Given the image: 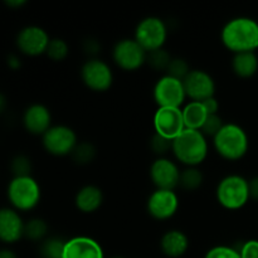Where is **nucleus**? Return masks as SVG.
<instances>
[{"instance_id":"39448f33","label":"nucleus","mask_w":258,"mask_h":258,"mask_svg":"<svg viewBox=\"0 0 258 258\" xmlns=\"http://www.w3.org/2000/svg\"><path fill=\"white\" fill-rule=\"evenodd\" d=\"M216 198L222 208L239 211L251 201L248 180L238 174L224 176L216 188Z\"/></svg>"},{"instance_id":"b1692460","label":"nucleus","mask_w":258,"mask_h":258,"mask_svg":"<svg viewBox=\"0 0 258 258\" xmlns=\"http://www.w3.org/2000/svg\"><path fill=\"white\" fill-rule=\"evenodd\" d=\"M49 227L43 218H30L25 222L24 237L32 242H40L42 243L45 238H48Z\"/></svg>"},{"instance_id":"cd10ccee","label":"nucleus","mask_w":258,"mask_h":258,"mask_svg":"<svg viewBox=\"0 0 258 258\" xmlns=\"http://www.w3.org/2000/svg\"><path fill=\"white\" fill-rule=\"evenodd\" d=\"M171 59H173V55H171L165 48H161V49L148 53V59H146V63H148L153 70L165 71L166 72Z\"/></svg>"},{"instance_id":"a878e982","label":"nucleus","mask_w":258,"mask_h":258,"mask_svg":"<svg viewBox=\"0 0 258 258\" xmlns=\"http://www.w3.org/2000/svg\"><path fill=\"white\" fill-rule=\"evenodd\" d=\"M66 241L58 237H48L40 243V256L42 258H63Z\"/></svg>"},{"instance_id":"4c0bfd02","label":"nucleus","mask_w":258,"mask_h":258,"mask_svg":"<svg viewBox=\"0 0 258 258\" xmlns=\"http://www.w3.org/2000/svg\"><path fill=\"white\" fill-rule=\"evenodd\" d=\"M8 66H9L12 70H18V68L20 67V59L14 54L9 55V57H8Z\"/></svg>"},{"instance_id":"4468645a","label":"nucleus","mask_w":258,"mask_h":258,"mask_svg":"<svg viewBox=\"0 0 258 258\" xmlns=\"http://www.w3.org/2000/svg\"><path fill=\"white\" fill-rule=\"evenodd\" d=\"M183 85L186 98L194 102H203L216 95V81L207 71L191 70Z\"/></svg>"},{"instance_id":"a211bd4d","label":"nucleus","mask_w":258,"mask_h":258,"mask_svg":"<svg viewBox=\"0 0 258 258\" xmlns=\"http://www.w3.org/2000/svg\"><path fill=\"white\" fill-rule=\"evenodd\" d=\"M63 258H105V253L96 239L77 236L66 241Z\"/></svg>"},{"instance_id":"2eb2a0df","label":"nucleus","mask_w":258,"mask_h":258,"mask_svg":"<svg viewBox=\"0 0 258 258\" xmlns=\"http://www.w3.org/2000/svg\"><path fill=\"white\" fill-rule=\"evenodd\" d=\"M153 125L155 134L174 140L185 130L181 108L158 107L154 113Z\"/></svg>"},{"instance_id":"bb28decb","label":"nucleus","mask_w":258,"mask_h":258,"mask_svg":"<svg viewBox=\"0 0 258 258\" xmlns=\"http://www.w3.org/2000/svg\"><path fill=\"white\" fill-rule=\"evenodd\" d=\"M70 54V45L62 38H52L48 44L45 55L53 62H62Z\"/></svg>"},{"instance_id":"ddd939ff","label":"nucleus","mask_w":258,"mask_h":258,"mask_svg":"<svg viewBox=\"0 0 258 258\" xmlns=\"http://www.w3.org/2000/svg\"><path fill=\"white\" fill-rule=\"evenodd\" d=\"M180 173L181 170L179 169L176 161L166 156L156 158L149 169L151 183L156 189H164V190H175L176 188H179Z\"/></svg>"},{"instance_id":"ea45409f","label":"nucleus","mask_w":258,"mask_h":258,"mask_svg":"<svg viewBox=\"0 0 258 258\" xmlns=\"http://www.w3.org/2000/svg\"><path fill=\"white\" fill-rule=\"evenodd\" d=\"M5 4H7L8 7L17 9V8H20L23 7V5L27 4V2H24V0H8V2H5Z\"/></svg>"},{"instance_id":"e433bc0d","label":"nucleus","mask_w":258,"mask_h":258,"mask_svg":"<svg viewBox=\"0 0 258 258\" xmlns=\"http://www.w3.org/2000/svg\"><path fill=\"white\" fill-rule=\"evenodd\" d=\"M249 184V197L252 201L258 202V176H254L251 180H248Z\"/></svg>"},{"instance_id":"a19ab883","label":"nucleus","mask_w":258,"mask_h":258,"mask_svg":"<svg viewBox=\"0 0 258 258\" xmlns=\"http://www.w3.org/2000/svg\"><path fill=\"white\" fill-rule=\"evenodd\" d=\"M5 108H7V98H5V96L0 92V115L4 112Z\"/></svg>"},{"instance_id":"f8f14e48","label":"nucleus","mask_w":258,"mask_h":258,"mask_svg":"<svg viewBox=\"0 0 258 258\" xmlns=\"http://www.w3.org/2000/svg\"><path fill=\"white\" fill-rule=\"evenodd\" d=\"M50 39L47 30L38 25H27L19 30L15 44L20 53L28 57H38L45 54Z\"/></svg>"},{"instance_id":"c85d7f7f","label":"nucleus","mask_w":258,"mask_h":258,"mask_svg":"<svg viewBox=\"0 0 258 258\" xmlns=\"http://www.w3.org/2000/svg\"><path fill=\"white\" fill-rule=\"evenodd\" d=\"M32 161L27 155H17L10 161V170L14 176H30L32 175Z\"/></svg>"},{"instance_id":"2f4dec72","label":"nucleus","mask_w":258,"mask_h":258,"mask_svg":"<svg viewBox=\"0 0 258 258\" xmlns=\"http://www.w3.org/2000/svg\"><path fill=\"white\" fill-rule=\"evenodd\" d=\"M224 126L223 118L218 115H208L207 120L204 121L203 126L201 128V133L203 134L206 138L213 139L217 134L221 131V128Z\"/></svg>"},{"instance_id":"dca6fc26","label":"nucleus","mask_w":258,"mask_h":258,"mask_svg":"<svg viewBox=\"0 0 258 258\" xmlns=\"http://www.w3.org/2000/svg\"><path fill=\"white\" fill-rule=\"evenodd\" d=\"M23 126L29 134L43 136L52 127V113L43 103H33L23 113Z\"/></svg>"},{"instance_id":"1a4fd4ad","label":"nucleus","mask_w":258,"mask_h":258,"mask_svg":"<svg viewBox=\"0 0 258 258\" xmlns=\"http://www.w3.org/2000/svg\"><path fill=\"white\" fill-rule=\"evenodd\" d=\"M80 143L77 134L67 125H53L42 136V145L48 154L53 156L72 155L73 150Z\"/></svg>"},{"instance_id":"9b49d317","label":"nucleus","mask_w":258,"mask_h":258,"mask_svg":"<svg viewBox=\"0 0 258 258\" xmlns=\"http://www.w3.org/2000/svg\"><path fill=\"white\" fill-rule=\"evenodd\" d=\"M180 201L175 190H164L155 189L149 196L146 202V211L149 216L159 222L169 221L179 211Z\"/></svg>"},{"instance_id":"aec40b11","label":"nucleus","mask_w":258,"mask_h":258,"mask_svg":"<svg viewBox=\"0 0 258 258\" xmlns=\"http://www.w3.org/2000/svg\"><path fill=\"white\" fill-rule=\"evenodd\" d=\"M103 201L105 197L102 189L93 184H87L76 193L75 206L81 213L92 214L102 207Z\"/></svg>"},{"instance_id":"c756f323","label":"nucleus","mask_w":258,"mask_h":258,"mask_svg":"<svg viewBox=\"0 0 258 258\" xmlns=\"http://www.w3.org/2000/svg\"><path fill=\"white\" fill-rule=\"evenodd\" d=\"M190 71L191 68H190V64L188 63V60L180 57H173V59H171L165 75H169L171 76V77L183 81L184 78L189 75Z\"/></svg>"},{"instance_id":"f3484780","label":"nucleus","mask_w":258,"mask_h":258,"mask_svg":"<svg viewBox=\"0 0 258 258\" xmlns=\"http://www.w3.org/2000/svg\"><path fill=\"white\" fill-rule=\"evenodd\" d=\"M25 222L18 211L13 208H0V242L13 244L24 237Z\"/></svg>"},{"instance_id":"58836bf2","label":"nucleus","mask_w":258,"mask_h":258,"mask_svg":"<svg viewBox=\"0 0 258 258\" xmlns=\"http://www.w3.org/2000/svg\"><path fill=\"white\" fill-rule=\"evenodd\" d=\"M0 258H18L14 251L9 248H2L0 249Z\"/></svg>"},{"instance_id":"412c9836","label":"nucleus","mask_w":258,"mask_h":258,"mask_svg":"<svg viewBox=\"0 0 258 258\" xmlns=\"http://www.w3.org/2000/svg\"><path fill=\"white\" fill-rule=\"evenodd\" d=\"M232 71L238 78L253 77L258 71V57L254 52H244L233 54L232 58Z\"/></svg>"},{"instance_id":"0eeeda50","label":"nucleus","mask_w":258,"mask_h":258,"mask_svg":"<svg viewBox=\"0 0 258 258\" xmlns=\"http://www.w3.org/2000/svg\"><path fill=\"white\" fill-rule=\"evenodd\" d=\"M83 85L93 92H106L112 87L113 72L107 62L100 58H90L80 71Z\"/></svg>"},{"instance_id":"72a5a7b5","label":"nucleus","mask_w":258,"mask_h":258,"mask_svg":"<svg viewBox=\"0 0 258 258\" xmlns=\"http://www.w3.org/2000/svg\"><path fill=\"white\" fill-rule=\"evenodd\" d=\"M237 249L241 258H258V239H248Z\"/></svg>"},{"instance_id":"7c9ffc66","label":"nucleus","mask_w":258,"mask_h":258,"mask_svg":"<svg viewBox=\"0 0 258 258\" xmlns=\"http://www.w3.org/2000/svg\"><path fill=\"white\" fill-rule=\"evenodd\" d=\"M171 145L173 140L164 138L159 134L154 133V135L150 139V149L158 158H164L168 153H171Z\"/></svg>"},{"instance_id":"7ed1b4c3","label":"nucleus","mask_w":258,"mask_h":258,"mask_svg":"<svg viewBox=\"0 0 258 258\" xmlns=\"http://www.w3.org/2000/svg\"><path fill=\"white\" fill-rule=\"evenodd\" d=\"M213 148L224 160L238 161L248 153V135L246 130L237 123H224L221 131L213 138Z\"/></svg>"},{"instance_id":"c9c22d12","label":"nucleus","mask_w":258,"mask_h":258,"mask_svg":"<svg viewBox=\"0 0 258 258\" xmlns=\"http://www.w3.org/2000/svg\"><path fill=\"white\" fill-rule=\"evenodd\" d=\"M202 103H203L204 108H206V111L208 115H218L219 113V102H218V100L216 98V96H214V97L208 98V100L203 101Z\"/></svg>"},{"instance_id":"5701e85b","label":"nucleus","mask_w":258,"mask_h":258,"mask_svg":"<svg viewBox=\"0 0 258 258\" xmlns=\"http://www.w3.org/2000/svg\"><path fill=\"white\" fill-rule=\"evenodd\" d=\"M204 175L201 169L197 166H190L181 170L179 188L184 191H197L203 185Z\"/></svg>"},{"instance_id":"6ab92c4d","label":"nucleus","mask_w":258,"mask_h":258,"mask_svg":"<svg viewBox=\"0 0 258 258\" xmlns=\"http://www.w3.org/2000/svg\"><path fill=\"white\" fill-rule=\"evenodd\" d=\"M160 251L168 258H180L188 252L190 242L180 229H169L160 238Z\"/></svg>"},{"instance_id":"f257e3e1","label":"nucleus","mask_w":258,"mask_h":258,"mask_svg":"<svg viewBox=\"0 0 258 258\" xmlns=\"http://www.w3.org/2000/svg\"><path fill=\"white\" fill-rule=\"evenodd\" d=\"M221 42L233 54L254 52L258 48V22L247 17L228 20L221 30Z\"/></svg>"},{"instance_id":"79ce46f5","label":"nucleus","mask_w":258,"mask_h":258,"mask_svg":"<svg viewBox=\"0 0 258 258\" xmlns=\"http://www.w3.org/2000/svg\"><path fill=\"white\" fill-rule=\"evenodd\" d=\"M112 258H123V257H112Z\"/></svg>"},{"instance_id":"4be33fe9","label":"nucleus","mask_w":258,"mask_h":258,"mask_svg":"<svg viewBox=\"0 0 258 258\" xmlns=\"http://www.w3.org/2000/svg\"><path fill=\"white\" fill-rule=\"evenodd\" d=\"M181 112H183L185 128H190V130L201 131L204 121L208 117V113H207L203 103L194 102V101H189V102L181 108Z\"/></svg>"},{"instance_id":"423d86ee","label":"nucleus","mask_w":258,"mask_h":258,"mask_svg":"<svg viewBox=\"0 0 258 258\" xmlns=\"http://www.w3.org/2000/svg\"><path fill=\"white\" fill-rule=\"evenodd\" d=\"M168 34V25L161 18L146 17L136 25L134 39L146 50V53H151L164 48Z\"/></svg>"},{"instance_id":"393cba45","label":"nucleus","mask_w":258,"mask_h":258,"mask_svg":"<svg viewBox=\"0 0 258 258\" xmlns=\"http://www.w3.org/2000/svg\"><path fill=\"white\" fill-rule=\"evenodd\" d=\"M96 155H97V150H96L95 145L90 141H81L77 144L72 153V159L76 164L78 165H88L95 160Z\"/></svg>"},{"instance_id":"f03ea898","label":"nucleus","mask_w":258,"mask_h":258,"mask_svg":"<svg viewBox=\"0 0 258 258\" xmlns=\"http://www.w3.org/2000/svg\"><path fill=\"white\" fill-rule=\"evenodd\" d=\"M171 154L175 160L185 165V168H198L204 163L209 154L208 138H206L199 130L185 128L173 140Z\"/></svg>"},{"instance_id":"f704fd0d","label":"nucleus","mask_w":258,"mask_h":258,"mask_svg":"<svg viewBox=\"0 0 258 258\" xmlns=\"http://www.w3.org/2000/svg\"><path fill=\"white\" fill-rule=\"evenodd\" d=\"M100 49L101 44L96 39H92V38L85 40V43H83V50H85V53H87L88 55H91V58H96V54H97Z\"/></svg>"},{"instance_id":"473e14b6","label":"nucleus","mask_w":258,"mask_h":258,"mask_svg":"<svg viewBox=\"0 0 258 258\" xmlns=\"http://www.w3.org/2000/svg\"><path fill=\"white\" fill-rule=\"evenodd\" d=\"M204 258H241V254L234 247L214 246L207 251Z\"/></svg>"},{"instance_id":"6e6552de","label":"nucleus","mask_w":258,"mask_h":258,"mask_svg":"<svg viewBox=\"0 0 258 258\" xmlns=\"http://www.w3.org/2000/svg\"><path fill=\"white\" fill-rule=\"evenodd\" d=\"M112 60L120 70L134 72L143 67L148 59L146 50L134 38L120 39L112 48Z\"/></svg>"},{"instance_id":"9d476101","label":"nucleus","mask_w":258,"mask_h":258,"mask_svg":"<svg viewBox=\"0 0 258 258\" xmlns=\"http://www.w3.org/2000/svg\"><path fill=\"white\" fill-rule=\"evenodd\" d=\"M153 98L158 107L181 108L186 100L183 81L169 75L161 76L153 88Z\"/></svg>"},{"instance_id":"20e7f679","label":"nucleus","mask_w":258,"mask_h":258,"mask_svg":"<svg viewBox=\"0 0 258 258\" xmlns=\"http://www.w3.org/2000/svg\"><path fill=\"white\" fill-rule=\"evenodd\" d=\"M7 197L13 209L20 212H30L39 204L42 189L39 183L30 176H13L8 184Z\"/></svg>"}]
</instances>
